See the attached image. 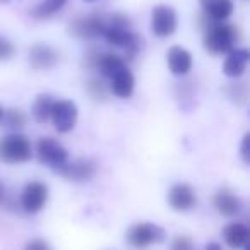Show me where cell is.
<instances>
[{
  "mask_svg": "<svg viewBox=\"0 0 250 250\" xmlns=\"http://www.w3.org/2000/svg\"><path fill=\"white\" fill-rule=\"evenodd\" d=\"M214 208L225 218H235L236 214L242 212L243 204H242V199L236 194H233L228 188H221L214 195Z\"/></svg>",
  "mask_w": 250,
  "mask_h": 250,
  "instance_id": "2e32d148",
  "label": "cell"
},
{
  "mask_svg": "<svg viewBox=\"0 0 250 250\" xmlns=\"http://www.w3.org/2000/svg\"><path fill=\"white\" fill-rule=\"evenodd\" d=\"M24 250H52V249H50L48 242H45V240H42V238H35L26 243Z\"/></svg>",
  "mask_w": 250,
  "mask_h": 250,
  "instance_id": "484cf974",
  "label": "cell"
},
{
  "mask_svg": "<svg viewBox=\"0 0 250 250\" xmlns=\"http://www.w3.org/2000/svg\"><path fill=\"white\" fill-rule=\"evenodd\" d=\"M168 204L177 212L190 211L197 204V195L188 184H175L168 192Z\"/></svg>",
  "mask_w": 250,
  "mask_h": 250,
  "instance_id": "8fae6325",
  "label": "cell"
},
{
  "mask_svg": "<svg viewBox=\"0 0 250 250\" xmlns=\"http://www.w3.org/2000/svg\"><path fill=\"white\" fill-rule=\"evenodd\" d=\"M4 199H5V185L2 184V180H0V204L4 202Z\"/></svg>",
  "mask_w": 250,
  "mask_h": 250,
  "instance_id": "83f0119b",
  "label": "cell"
},
{
  "mask_svg": "<svg viewBox=\"0 0 250 250\" xmlns=\"http://www.w3.org/2000/svg\"><path fill=\"white\" fill-rule=\"evenodd\" d=\"M59 52L45 43H36L29 48V65L36 70L52 69L59 63Z\"/></svg>",
  "mask_w": 250,
  "mask_h": 250,
  "instance_id": "7c38bea8",
  "label": "cell"
},
{
  "mask_svg": "<svg viewBox=\"0 0 250 250\" xmlns=\"http://www.w3.org/2000/svg\"><path fill=\"white\" fill-rule=\"evenodd\" d=\"M69 0H43L33 9V16L36 19H48L52 16H55L57 12H60Z\"/></svg>",
  "mask_w": 250,
  "mask_h": 250,
  "instance_id": "44dd1931",
  "label": "cell"
},
{
  "mask_svg": "<svg viewBox=\"0 0 250 250\" xmlns=\"http://www.w3.org/2000/svg\"><path fill=\"white\" fill-rule=\"evenodd\" d=\"M202 12L212 22H225L235 11L233 0H199Z\"/></svg>",
  "mask_w": 250,
  "mask_h": 250,
  "instance_id": "9a60e30c",
  "label": "cell"
},
{
  "mask_svg": "<svg viewBox=\"0 0 250 250\" xmlns=\"http://www.w3.org/2000/svg\"><path fill=\"white\" fill-rule=\"evenodd\" d=\"M167 238V231L154 223H137L127 231V243L134 249H146L153 243H161Z\"/></svg>",
  "mask_w": 250,
  "mask_h": 250,
  "instance_id": "277c9868",
  "label": "cell"
},
{
  "mask_svg": "<svg viewBox=\"0 0 250 250\" xmlns=\"http://www.w3.org/2000/svg\"><path fill=\"white\" fill-rule=\"evenodd\" d=\"M250 60V52L247 48H233L226 53L225 63H223V74L231 79L243 76Z\"/></svg>",
  "mask_w": 250,
  "mask_h": 250,
  "instance_id": "4fadbf2b",
  "label": "cell"
},
{
  "mask_svg": "<svg viewBox=\"0 0 250 250\" xmlns=\"http://www.w3.org/2000/svg\"><path fill=\"white\" fill-rule=\"evenodd\" d=\"M55 101L52 100V96L48 94H40L36 96L35 103H33V118H35L38 124H46L50 120V115H52V108Z\"/></svg>",
  "mask_w": 250,
  "mask_h": 250,
  "instance_id": "ffe728a7",
  "label": "cell"
},
{
  "mask_svg": "<svg viewBox=\"0 0 250 250\" xmlns=\"http://www.w3.org/2000/svg\"><path fill=\"white\" fill-rule=\"evenodd\" d=\"M59 175H62L63 178L72 182H87L96 175V163L93 160H86L81 158L76 161H67L65 165L55 170Z\"/></svg>",
  "mask_w": 250,
  "mask_h": 250,
  "instance_id": "30bf717a",
  "label": "cell"
},
{
  "mask_svg": "<svg viewBox=\"0 0 250 250\" xmlns=\"http://www.w3.org/2000/svg\"><path fill=\"white\" fill-rule=\"evenodd\" d=\"M2 120L5 122L9 129H22L26 125V115L22 113L21 110H9V111H4V118Z\"/></svg>",
  "mask_w": 250,
  "mask_h": 250,
  "instance_id": "7402d4cb",
  "label": "cell"
},
{
  "mask_svg": "<svg viewBox=\"0 0 250 250\" xmlns=\"http://www.w3.org/2000/svg\"><path fill=\"white\" fill-rule=\"evenodd\" d=\"M84 2H96V0H84Z\"/></svg>",
  "mask_w": 250,
  "mask_h": 250,
  "instance_id": "f546056e",
  "label": "cell"
},
{
  "mask_svg": "<svg viewBox=\"0 0 250 250\" xmlns=\"http://www.w3.org/2000/svg\"><path fill=\"white\" fill-rule=\"evenodd\" d=\"M250 136L249 134H245L242 139V146H240V154H242V160L245 165L250 163Z\"/></svg>",
  "mask_w": 250,
  "mask_h": 250,
  "instance_id": "d4e9b609",
  "label": "cell"
},
{
  "mask_svg": "<svg viewBox=\"0 0 250 250\" xmlns=\"http://www.w3.org/2000/svg\"><path fill=\"white\" fill-rule=\"evenodd\" d=\"M167 63L168 69L173 76H187L192 70V55L188 50L182 48V46H171L168 50L167 55Z\"/></svg>",
  "mask_w": 250,
  "mask_h": 250,
  "instance_id": "5bb4252c",
  "label": "cell"
},
{
  "mask_svg": "<svg viewBox=\"0 0 250 250\" xmlns=\"http://www.w3.org/2000/svg\"><path fill=\"white\" fill-rule=\"evenodd\" d=\"M14 52H16L14 45H12L9 40L0 36V60H9L12 55H14Z\"/></svg>",
  "mask_w": 250,
  "mask_h": 250,
  "instance_id": "cb8c5ba5",
  "label": "cell"
},
{
  "mask_svg": "<svg viewBox=\"0 0 250 250\" xmlns=\"http://www.w3.org/2000/svg\"><path fill=\"white\" fill-rule=\"evenodd\" d=\"M96 65L100 67L101 74H103L104 77H113L117 72H120L122 69H125L127 67V63H125V60L122 59V57L115 55V53H106V55L100 57L96 62Z\"/></svg>",
  "mask_w": 250,
  "mask_h": 250,
  "instance_id": "d6986e66",
  "label": "cell"
},
{
  "mask_svg": "<svg viewBox=\"0 0 250 250\" xmlns=\"http://www.w3.org/2000/svg\"><path fill=\"white\" fill-rule=\"evenodd\" d=\"M236 42V28L226 22H214L208 28L204 38V46L208 52L214 55L228 53L233 50V45Z\"/></svg>",
  "mask_w": 250,
  "mask_h": 250,
  "instance_id": "3957f363",
  "label": "cell"
},
{
  "mask_svg": "<svg viewBox=\"0 0 250 250\" xmlns=\"http://www.w3.org/2000/svg\"><path fill=\"white\" fill-rule=\"evenodd\" d=\"M46 201H48V187L43 182L33 180L24 185L21 194V206L26 212L36 214L45 208Z\"/></svg>",
  "mask_w": 250,
  "mask_h": 250,
  "instance_id": "ba28073f",
  "label": "cell"
},
{
  "mask_svg": "<svg viewBox=\"0 0 250 250\" xmlns=\"http://www.w3.org/2000/svg\"><path fill=\"white\" fill-rule=\"evenodd\" d=\"M33 158V146L22 134L12 132L0 139V161L7 165L26 163Z\"/></svg>",
  "mask_w": 250,
  "mask_h": 250,
  "instance_id": "7a4b0ae2",
  "label": "cell"
},
{
  "mask_svg": "<svg viewBox=\"0 0 250 250\" xmlns=\"http://www.w3.org/2000/svg\"><path fill=\"white\" fill-rule=\"evenodd\" d=\"M170 250H194V243H192V240L188 236L180 235L171 242Z\"/></svg>",
  "mask_w": 250,
  "mask_h": 250,
  "instance_id": "603a6c76",
  "label": "cell"
},
{
  "mask_svg": "<svg viewBox=\"0 0 250 250\" xmlns=\"http://www.w3.org/2000/svg\"><path fill=\"white\" fill-rule=\"evenodd\" d=\"M250 236V229L243 223H231V225L225 226L223 229V238H225L226 245L233 250H240L247 247Z\"/></svg>",
  "mask_w": 250,
  "mask_h": 250,
  "instance_id": "ac0fdd59",
  "label": "cell"
},
{
  "mask_svg": "<svg viewBox=\"0 0 250 250\" xmlns=\"http://www.w3.org/2000/svg\"><path fill=\"white\" fill-rule=\"evenodd\" d=\"M178 28V16L170 5H156L151 11V31L158 38H168Z\"/></svg>",
  "mask_w": 250,
  "mask_h": 250,
  "instance_id": "8992f818",
  "label": "cell"
},
{
  "mask_svg": "<svg viewBox=\"0 0 250 250\" xmlns=\"http://www.w3.org/2000/svg\"><path fill=\"white\" fill-rule=\"evenodd\" d=\"M103 38L111 46L127 50L129 55H136L141 48V38L132 33L130 19L124 14H110L106 21V28L103 31Z\"/></svg>",
  "mask_w": 250,
  "mask_h": 250,
  "instance_id": "6da1fadb",
  "label": "cell"
},
{
  "mask_svg": "<svg viewBox=\"0 0 250 250\" xmlns=\"http://www.w3.org/2000/svg\"><path fill=\"white\" fill-rule=\"evenodd\" d=\"M134 87H136V79H134L132 72L129 70V67L122 69L120 72H117L111 77L110 89L120 100H129L134 94Z\"/></svg>",
  "mask_w": 250,
  "mask_h": 250,
  "instance_id": "e0dca14e",
  "label": "cell"
},
{
  "mask_svg": "<svg viewBox=\"0 0 250 250\" xmlns=\"http://www.w3.org/2000/svg\"><path fill=\"white\" fill-rule=\"evenodd\" d=\"M36 154H38L40 163L48 165L53 170H59L62 165L69 161L67 149L53 137H42L36 146Z\"/></svg>",
  "mask_w": 250,
  "mask_h": 250,
  "instance_id": "5b68a950",
  "label": "cell"
},
{
  "mask_svg": "<svg viewBox=\"0 0 250 250\" xmlns=\"http://www.w3.org/2000/svg\"><path fill=\"white\" fill-rule=\"evenodd\" d=\"M2 118H4V108L0 106V122H2Z\"/></svg>",
  "mask_w": 250,
  "mask_h": 250,
  "instance_id": "f1b7e54d",
  "label": "cell"
},
{
  "mask_svg": "<svg viewBox=\"0 0 250 250\" xmlns=\"http://www.w3.org/2000/svg\"><path fill=\"white\" fill-rule=\"evenodd\" d=\"M206 250H223V247L219 245V243H216V242H211V243H208V245H206Z\"/></svg>",
  "mask_w": 250,
  "mask_h": 250,
  "instance_id": "4316f807",
  "label": "cell"
},
{
  "mask_svg": "<svg viewBox=\"0 0 250 250\" xmlns=\"http://www.w3.org/2000/svg\"><path fill=\"white\" fill-rule=\"evenodd\" d=\"M108 18H104L100 12H93L87 18L76 19L70 26V31L77 36V38L83 40H93L98 36H103V31L106 28Z\"/></svg>",
  "mask_w": 250,
  "mask_h": 250,
  "instance_id": "9c48e42d",
  "label": "cell"
},
{
  "mask_svg": "<svg viewBox=\"0 0 250 250\" xmlns=\"http://www.w3.org/2000/svg\"><path fill=\"white\" fill-rule=\"evenodd\" d=\"M77 104L70 100H59L53 103L52 115L50 120L53 122V127L59 130L60 134H67L76 127L77 122Z\"/></svg>",
  "mask_w": 250,
  "mask_h": 250,
  "instance_id": "52a82bcc",
  "label": "cell"
}]
</instances>
